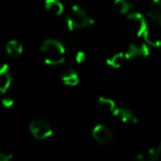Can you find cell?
<instances>
[{"label": "cell", "mask_w": 161, "mask_h": 161, "mask_svg": "<svg viewBox=\"0 0 161 161\" xmlns=\"http://www.w3.org/2000/svg\"><path fill=\"white\" fill-rule=\"evenodd\" d=\"M41 54L43 61L49 65H60L66 58L65 47L55 39H47L41 45Z\"/></svg>", "instance_id": "cell-1"}, {"label": "cell", "mask_w": 161, "mask_h": 161, "mask_svg": "<svg viewBox=\"0 0 161 161\" xmlns=\"http://www.w3.org/2000/svg\"><path fill=\"white\" fill-rule=\"evenodd\" d=\"M93 23H94L93 18L82 7L74 5L69 8L66 14V25L71 31L85 29Z\"/></svg>", "instance_id": "cell-2"}, {"label": "cell", "mask_w": 161, "mask_h": 161, "mask_svg": "<svg viewBox=\"0 0 161 161\" xmlns=\"http://www.w3.org/2000/svg\"><path fill=\"white\" fill-rule=\"evenodd\" d=\"M126 20H127V25L130 31L138 38H142L143 33L149 27L145 17L140 12L130 11L129 14H126Z\"/></svg>", "instance_id": "cell-3"}, {"label": "cell", "mask_w": 161, "mask_h": 161, "mask_svg": "<svg viewBox=\"0 0 161 161\" xmlns=\"http://www.w3.org/2000/svg\"><path fill=\"white\" fill-rule=\"evenodd\" d=\"M30 132L38 140H45L53 135V129L44 119H34L29 126Z\"/></svg>", "instance_id": "cell-4"}, {"label": "cell", "mask_w": 161, "mask_h": 161, "mask_svg": "<svg viewBox=\"0 0 161 161\" xmlns=\"http://www.w3.org/2000/svg\"><path fill=\"white\" fill-rule=\"evenodd\" d=\"M150 53V47L146 42L143 43H131L127 47L125 51L127 60L131 58H146Z\"/></svg>", "instance_id": "cell-5"}, {"label": "cell", "mask_w": 161, "mask_h": 161, "mask_svg": "<svg viewBox=\"0 0 161 161\" xmlns=\"http://www.w3.org/2000/svg\"><path fill=\"white\" fill-rule=\"evenodd\" d=\"M92 136L94 138V140L97 143L102 146L108 145L113 139V132L108 127H106L105 125H96L92 130Z\"/></svg>", "instance_id": "cell-6"}, {"label": "cell", "mask_w": 161, "mask_h": 161, "mask_svg": "<svg viewBox=\"0 0 161 161\" xmlns=\"http://www.w3.org/2000/svg\"><path fill=\"white\" fill-rule=\"evenodd\" d=\"M113 115L124 124H130V125H132V124L137 123V116L134 114V112L131 109H129L127 107H118L117 106V108L113 113Z\"/></svg>", "instance_id": "cell-7"}, {"label": "cell", "mask_w": 161, "mask_h": 161, "mask_svg": "<svg viewBox=\"0 0 161 161\" xmlns=\"http://www.w3.org/2000/svg\"><path fill=\"white\" fill-rule=\"evenodd\" d=\"M12 82V75L8 64H0V93H6Z\"/></svg>", "instance_id": "cell-8"}, {"label": "cell", "mask_w": 161, "mask_h": 161, "mask_svg": "<svg viewBox=\"0 0 161 161\" xmlns=\"http://www.w3.org/2000/svg\"><path fill=\"white\" fill-rule=\"evenodd\" d=\"M148 18L156 27L161 28V0H152L148 10Z\"/></svg>", "instance_id": "cell-9"}, {"label": "cell", "mask_w": 161, "mask_h": 161, "mask_svg": "<svg viewBox=\"0 0 161 161\" xmlns=\"http://www.w3.org/2000/svg\"><path fill=\"white\" fill-rule=\"evenodd\" d=\"M143 42H146L150 47H161V36L158 34V32L151 30L149 27L146 30V32L142 36Z\"/></svg>", "instance_id": "cell-10"}, {"label": "cell", "mask_w": 161, "mask_h": 161, "mask_svg": "<svg viewBox=\"0 0 161 161\" xmlns=\"http://www.w3.org/2000/svg\"><path fill=\"white\" fill-rule=\"evenodd\" d=\"M44 9L54 17H60L64 12V6L60 0H44Z\"/></svg>", "instance_id": "cell-11"}, {"label": "cell", "mask_w": 161, "mask_h": 161, "mask_svg": "<svg viewBox=\"0 0 161 161\" xmlns=\"http://www.w3.org/2000/svg\"><path fill=\"white\" fill-rule=\"evenodd\" d=\"M61 80H62V83L66 86H76L80 82V77H78V74L76 73L74 69H69L66 71L62 72L61 74Z\"/></svg>", "instance_id": "cell-12"}, {"label": "cell", "mask_w": 161, "mask_h": 161, "mask_svg": "<svg viewBox=\"0 0 161 161\" xmlns=\"http://www.w3.org/2000/svg\"><path fill=\"white\" fill-rule=\"evenodd\" d=\"M6 51L11 58H19L23 53V47L18 40H10L6 45Z\"/></svg>", "instance_id": "cell-13"}, {"label": "cell", "mask_w": 161, "mask_h": 161, "mask_svg": "<svg viewBox=\"0 0 161 161\" xmlns=\"http://www.w3.org/2000/svg\"><path fill=\"white\" fill-rule=\"evenodd\" d=\"M125 61H127L125 52H118V53H115L112 56H109L106 60V62H107V64L109 66L114 67V69H119V67L123 66Z\"/></svg>", "instance_id": "cell-14"}, {"label": "cell", "mask_w": 161, "mask_h": 161, "mask_svg": "<svg viewBox=\"0 0 161 161\" xmlns=\"http://www.w3.org/2000/svg\"><path fill=\"white\" fill-rule=\"evenodd\" d=\"M97 105L104 109L105 112L107 113H110L113 115V113L115 112V109L117 108V105L115 103V101H113L112 98H108V97H105V96H101L98 97L97 99Z\"/></svg>", "instance_id": "cell-15"}, {"label": "cell", "mask_w": 161, "mask_h": 161, "mask_svg": "<svg viewBox=\"0 0 161 161\" xmlns=\"http://www.w3.org/2000/svg\"><path fill=\"white\" fill-rule=\"evenodd\" d=\"M116 10L121 14H127L131 11V5L128 0H113Z\"/></svg>", "instance_id": "cell-16"}, {"label": "cell", "mask_w": 161, "mask_h": 161, "mask_svg": "<svg viewBox=\"0 0 161 161\" xmlns=\"http://www.w3.org/2000/svg\"><path fill=\"white\" fill-rule=\"evenodd\" d=\"M86 60V54L84 51H78L77 53L75 54V62L77 64H80V63H84Z\"/></svg>", "instance_id": "cell-17"}, {"label": "cell", "mask_w": 161, "mask_h": 161, "mask_svg": "<svg viewBox=\"0 0 161 161\" xmlns=\"http://www.w3.org/2000/svg\"><path fill=\"white\" fill-rule=\"evenodd\" d=\"M1 105L6 108H10L14 105V102L11 97H5V98L1 99Z\"/></svg>", "instance_id": "cell-18"}, {"label": "cell", "mask_w": 161, "mask_h": 161, "mask_svg": "<svg viewBox=\"0 0 161 161\" xmlns=\"http://www.w3.org/2000/svg\"><path fill=\"white\" fill-rule=\"evenodd\" d=\"M12 159L11 153H6V152H0V161H10Z\"/></svg>", "instance_id": "cell-19"}, {"label": "cell", "mask_w": 161, "mask_h": 161, "mask_svg": "<svg viewBox=\"0 0 161 161\" xmlns=\"http://www.w3.org/2000/svg\"><path fill=\"white\" fill-rule=\"evenodd\" d=\"M158 147H159V150H160V153H161V143H160V145L158 146Z\"/></svg>", "instance_id": "cell-20"}]
</instances>
